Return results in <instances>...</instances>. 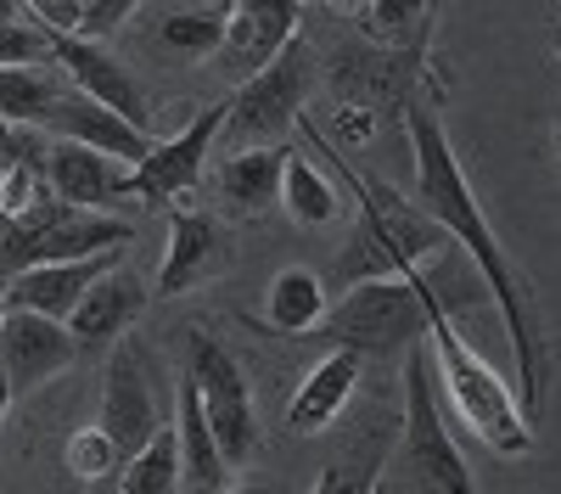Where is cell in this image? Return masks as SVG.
Listing matches in <instances>:
<instances>
[{
  "label": "cell",
  "instance_id": "cell-4",
  "mask_svg": "<svg viewBox=\"0 0 561 494\" xmlns=\"http://www.w3.org/2000/svg\"><path fill=\"white\" fill-rule=\"evenodd\" d=\"M314 332L332 348H354L359 359L393 354V348H410L415 337H427V292H421L415 264L399 269V276L359 282L332 314H320Z\"/></svg>",
  "mask_w": 561,
  "mask_h": 494
},
{
  "label": "cell",
  "instance_id": "cell-32",
  "mask_svg": "<svg viewBox=\"0 0 561 494\" xmlns=\"http://www.w3.org/2000/svg\"><path fill=\"white\" fill-rule=\"evenodd\" d=\"M0 163H18V124L0 118Z\"/></svg>",
  "mask_w": 561,
  "mask_h": 494
},
{
  "label": "cell",
  "instance_id": "cell-24",
  "mask_svg": "<svg viewBox=\"0 0 561 494\" xmlns=\"http://www.w3.org/2000/svg\"><path fill=\"white\" fill-rule=\"evenodd\" d=\"M124 494H174L180 489V433L158 422V433L124 461Z\"/></svg>",
  "mask_w": 561,
  "mask_h": 494
},
{
  "label": "cell",
  "instance_id": "cell-28",
  "mask_svg": "<svg viewBox=\"0 0 561 494\" xmlns=\"http://www.w3.org/2000/svg\"><path fill=\"white\" fill-rule=\"evenodd\" d=\"M7 62H57L51 57V28L39 23H0V68Z\"/></svg>",
  "mask_w": 561,
  "mask_h": 494
},
{
  "label": "cell",
  "instance_id": "cell-36",
  "mask_svg": "<svg viewBox=\"0 0 561 494\" xmlns=\"http://www.w3.org/2000/svg\"><path fill=\"white\" fill-rule=\"evenodd\" d=\"M550 45H556V57H561V18H556V28H550Z\"/></svg>",
  "mask_w": 561,
  "mask_h": 494
},
{
  "label": "cell",
  "instance_id": "cell-25",
  "mask_svg": "<svg viewBox=\"0 0 561 494\" xmlns=\"http://www.w3.org/2000/svg\"><path fill=\"white\" fill-rule=\"evenodd\" d=\"M280 203H287V214L298 225H325V219H337L343 197L332 192V180H325L309 158L287 152V169H280Z\"/></svg>",
  "mask_w": 561,
  "mask_h": 494
},
{
  "label": "cell",
  "instance_id": "cell-34",
  "mask_svg": "<svg viewBox=\"0 0 561 494\" xmlns=\"http://www.w3.org/2000/svg\"><path fill=\"white\" fill-rule=\"evenodd\" d=\"M550 152H556V169H561V118H556V129H550Z\"/></svg>",
  "mask_w": 561,
  "mask_h": 494
},
{
  "label": "cell",
  "instance_id": "cell-30",
  "mask_svg": "<svg viewBox=\"0 0 561 494\" xmlns=\"http://www.w3.org/2000/svg\"><path fill=\"white\" fill-rule=\"evenodd\" d=\"M421 12H427V0H377V7H370V28L382 39H404L421 23Z\"/></svg>",
  "mask_w": 561,
  "mask_h": 494
},
{
  "label": "cell",
  "instance_id": "cell-14",
  "mask_svg": "<svg viewBox=\"0 0 561 494\" xmlns=\"http://www.w3.org/2000/svg\"><path fill=\"white\" fill-rule=\"evenodd\" d=\"M39 129L45 135H62V141H84V147H96V152H107V158H118L129 169L152 152V135L147 129H140L135 118H124V113H113L107 102L84 96L79 84H62V96L51 102V113H45Z\"/></svg>",
  "mask_w": 561,
  "mask_h": 494
},
{
  "label": "cell",
  "instance_id": "cell-8",
  "mask_svg": "<svg viewBox=\"0 0 561 494\" xmlns=\"http://www.w3.org/2000/svg\"><path fill=\"white\" fill-rule=\"evenodd\" d=\"M185 371L197 377L203 416L219 438L225 467H242L253 456V444H259V427H253V393H248V377L237 366V354L208 332H185Z\"/></svg>",
  "mask_w": 561,
  "mask_h": 494
},
{
  "label": "cell",
  "instance_id": "cell-2",
  "mask_svg": "<svg viewBox=\"0 0 561 494\" xmlns=\"http://www.w3.org/2000/svg\"><path fill=\"white\" fill-rule=\"evenodd\" d=\"M415 276H421V269H415ZM421 292H427V348H433V371H438L444 404H455V416L472 427L494 456H528V449H534V427L523 416L517 393H511V382L489 366V359H478L472 348H466V337L455 332L449 309L427 287V276H421Z\"/></svg>",
  "mask_w": 561,
  "mask_h": 494
},
{
  "label": "cell",
  "instance_id": "cell-5",
  "mask_svg": "<svg viewBox=\"0 0 561 494\" xmlns=\"http://www.w3.org/2000/svg\"><path fill=\"white\" fill-rule=\"evenodd\" d=\"M399 461H404V478L415 489H438V494H472L478 489L472 467H466V456L449 438L433 348L421 337L404 348V449H399Z\"/></svg>",
  "mask_w": 561,
  "mask_h": 494
},
{
  "label": "cell",
  "instance_id": "cell-18",
  "mask_svg": "<svg viewBox=\"0 0 561 494\" xmlns=\"http://www.w3.org/2000/svg\"><path fill=\"white\" fill-rule=\"evenodd\" d=\"M140 309H147V287H140L124 264H113L107 276H96L90 292L73 303L68 332L79 337V348H107V343H118L135 326Z\"/></svg>",
  "mask_w": 561,
  "mask_h": 494
},
{
  "label": "cell",
  "instance_id": "cell-21",
  "mask_svg": "<svg viewBox=\"0 0 561 494\" xmlns=\"http://www.w3.org/2000/svg\"><path fill=\"white\" fill-rule=\"evenodd\" d=\"M354 382H359V354H354V348H332V354H325L320 366L304 377V388L293 393L287 427H293V433H325V427L343 416V404L354 399Z\"/></svg>",
  "mask_w": 561,
  "mask_h": 494
},
{
  "label": "cell",
  "instance_id": "cell-20",
  "mask_svg": "<svg viewBox=\"0 0 561 494\" xmlns=\"http://www.w3.org/2000/svg\"><path fill=\"white\" fill-rule=\"evenodd\" d=\"M180 489H192V494H219L230 478L225 456H219V438L203 416V393H197V377L192 371H180Z\"/></svg>",
  "mask_w": 561,
  "mask_h": 494
},
{
  "label": "cell",
  "instance_id": "cell-11",
  "mask_svg": "<svg viewBox=\"0 0 561 494\" xmlns=\"http://www.w3.org/2000/svg\"><path fill=\"white\" fill-rule=\"evenodd\" d=\"M298 18H304V0H237L230 18H225L219 51L208 57L214 73L225 84H242L248 73H259L280 45L298 34Z\"/></svg>",
  "mask_w": 561,
  "mask_h": 494
},
{
  "label": "cell",
  "instance_id": "cell-31",
  "mask_svg": "<svg viewBox=\"0 0 561 494\" xmlns=\"http://www.w3.org/2000/svg\"><path fill=\"white\" fill-rule=\"evenodd\" d=\"M28 18L39 28H51V34H79V12H84V0H23Z\"/></svg>",
  "mask_w": 561,
  "mask_h": 494
},
{
  "label": "cell",
  "instance_id": "cell-17",
  "mask_svg": "<svg viewBox=\"0 0 561 494\" xmlns=\"http://www.w3.org/2000/svg\"><path fill=\"white\" fill-rule=\"evenodd\" d=\"M45 180L62 203L79 208H113V197H129V174L118 169V158L84 141H62V135H51V147H45Z\"/></svg>",
  "mask_w": 561,
  "mask_h": 494
},
{
  "label": "cell",
  "instance_id": "cell-27",
  "mask_svg": "<svg viewBox=\"0 0 561 494\" xmlns=\"http://www.w3.org/2000/svg\"><path fill=\"white\" fill-rule=\"evenodd\" d=\"M62 461H68V472H73L79 483H102L107 472H124L118 444H113L102 427H84V433H73V438H68V449H62Z\"/></svg>",
  "mask_w": 561,
  "mask_h": 494
},
{
  "label": "cell",
  "instance_id": "cell-13",
  "mask_svg": "<svg viewBox=\"0 0 561 494\" xmlns=\"http://www.w3.org/2000/svg\"><path fill=\"white\" fill-rule=\"evenodd\" d=\"M113 264H124V248H102V253H84V259H51V264H28L18 276L0 282V303L12 309H39L51 321H68L73 303L90 292V282L107 276Z\"/></svg>",
  "mask_w": 561,
  "mask_h": 494
},
{
  "label": "cell",
  "instance_id": "cell-16",
  "mask_svg": "<svg viewBox=\"0 0 561 494\" xmlns=\"http://www.w3.org/2000/svg\"><path fill=\"white\" fill-rule=\"evenodd\" d=\"M219 264H230V242L219 231V219L203 208H174L169 214V248L158 264V292L163 298L192 292L197 282L219 276Z\"/></svg>",
  "mask_w": 561,
  "mask_h": 494
},
{
  "label": "cell",
  "instance_id": "cell-3",
  "mask_svg": "<svg viewBox=\"0 0 561 494\" xmlns=\"http://www.w3.org/2000/svg\"><path fill=\"white\" fill-rule=\"evenodd\" d=\"M337 169L348 174L343 158H337ZM348 180H354V192L365 197V219L354 225V237H348V248L337 259V276L343 282L399 276V269L421 264L427 253H438L449 242V231L421 203H404L399 192L377 186V180H359V174H348Z\"/></svg>",
  "mask_w": 561,
  "mask_h": 494
},
{
  "label": "cell",
  "instance_id": "cell-26",
  "mask_svg": "<svg viewBox=\"0 0 561 494\" xmlns=\"http://www.w3.org/2000/svg\"><path fill=\"white\" fill-rule=\"evenodd\" d=\"M225 39V7H197V12H169L158 23V45L174 57H192V62H208Z\"/></svg>",
  "mask_w": 561,
  "mask_h": 494
},
{
  "label": "cell",
  "instance_id": "cell-10",
  "mask_svg": "<svg viewBox=\"0 0 561 494\" xmlns=\"http://www.w3.org/2000/svg\"><path fill=\"white\" fill-rule=\"evenodd\" d=\"M79 359V337L68 321H51L39 309H0V371H7L12 393H34L51 377H62Z\"/></svg>",
  "mask_w": 561,
  "mask_h": 494
},
{
  "label": "cell",
  "instance_id": "cell-22",
  "mask_svg": "<svg viewBox=\"0 0 561 494\" xmlns=\"http://www.w3.org/2000/svg\"><path fill=\"white\" fill-rule=\"evenodd\" d=\"M68 73L57 62H7L0 68V118L12 124H45L51 102L62 96Z\"/></svg>",
  "mask_w": 561,
  "mask_h": 494
},
{
  "label": "cell",
  "instance_id": "cell-38",
  "mask_svg": "<svg viewBox=\"0 0 561 494\" xmlns=\"http://www.w3.org/2000/svg\"><path fill=\"white\" fill-rule=\"evenodd\" d=\"M320 7H337V0H320Z\"/></svg>",
  "mask_w": 561,
  "mask_h": 494
},
{
  "label": "cell",
  "instance_id": "cell-35",
  "mask_svg": "<svg viewBox=\"0 0 561 494\" xmlns=\"http://www.w3.org/2000/svg\"><path fill=\"white\" fill-rule=\"evenodd\" d=\"M7 231H12V208H7V203H0V237H7Z\"/></svg>",
  "mask_w": 561,
  "mask_h": 494
},
{
  "label": "cell",
  "instance_id": "cell-29",
  "mask_svg": "<svg viewBox=\"0 0 561 494\" xmlns=\"http://www.w3.org/2000/svg\"><path fill=\"white\" fill-rule=\"evenodd\" d=\"M140 0H84V12H79V34L84 39H113L129 18H135Z\"/></svg>",
  "mask_w": 561,
  "mask_h": 494
},
{
  "label": "cell",
  "instance_id": "cell-23",
  "mask_svg": "<svg viewBox=\"0 0 561 494\" xmlns=\"http://www.w3.org/2000/svg\"><path fill=\"white\" fill-rule=\"evenodd\" d=\"M325 314V287L314 269H280V276L270 282V298H264V321L280 332V337H304L320 326Z\"/></svg>",
  "mask_w": 561,
  "mask_h": 494
},
{
  "label": "cell",
  "instance_id": "cell-1",
  "mask_svg": "<svg viewBox=\"0 0 561 494\" xmlns=\"http://www.w3.org/2000/svg\"><path fill=\"white\" fill-rule=\"evenodd\" d=\"M410 124V152H415V203L427 208L449 242L460 253H472V264L483 269L489 282V298L500 303V321H505V337H511V354H517V393H523V416H545V343H539V326H534V292L528 282L511 269L494 225L483 214V203L472 197V180H466L449 135L438 129V118L427 107H410L404 113Z\"/></svg>",
  "mask_w": 561,
  "mask_h": 494
},
{
  "label": "cell",
  "instance_id": "cell-19",
  "mask_svg": "<svg viewBox=\"0 0 561 494\" xmlns=\"http://www.w3.org/2000/svg\"><path fill=\"white\" fill-rule=\"evenodd\" d=\"M280 169H287V147H242L214 163V197L230 214H264L270 203H280Z\"/></svg>",
  "mask_w": 561,
  "mask_h": 494
},
{
  "label": "cell",
  "instance_id": "cell-12",
  "mask_svg": "<svg viewBox=\"0 0 561 494\" xmlns=\"http://www.w3.org/2000/svg\"><path fill=\"white\" fill-rule=\"evenodd\" d=\"M96 427L118 444V456L129 461L140 444L158 433V399L147 382V354L135 343H118L107 359V377H102V416Z\"/></svg>",
  "mask_w": 561,
  "mask_h": 494
},
{
  "label": "cell",
  "instance_id": "cell-37",
  "mask_svg": "<svg viewBox=\"0 0 561 494\" xmlns=\"http://www.w3.org/2000/svg\"><path fill=\"white\" fill-rule=\"evenodd\" d=\"M7 169H12V163H0V180H7Z\"/></svg>",
  "mask_w": 561,
  "mask_h": 494
},
{
  "label": "cell",
  "instance_id": "cell-7",
  "mask_svg": "<svg viewBox=\"0 0 561 494\" xmlns=\"http://www.w3.org/2000/svg\"><path fill=\"white\" fill-rule=\"evenodd\" d=\"M309 84H314V45H309L304 34H293L259 73H248V79L237 84V96L225 102L219 135H225L237 152H242V147H270V141H280V135L304 118Z\"/></svg>",
  "mask_w": 561,
  "mask_h": 494
},
{
  "label": "cell",
  "instance_id": "cell-39",
  "mask_svg": "<svg viewBox=\"0 0 561 494\" xmlns=\"http://www.w3.org/2000/svg\"><path fill=\"white\" fill-rule=\"evenodd\" d=\"M219 7H237V0H219Z\"/></svg>",
  "mask_w": 561,
  "mask_h": 494
},
{
  "label": "cell",
  "instance_id": "cell-33",
  "mask_svg": "<svg viewBox=\"0 0 561 494\" xmlns=\"http://www.w3.org/2000/svg\"><path fill=\"white\" fill-rule=\"evenodd\" d=\"M28 7H23V0H0V23H18Z\"/></svg>",
  "mask_w": 561,
  "mask_h": 494
},
{
  "label": "cell",
  "instance_id": "cell-15",
  "mask_svg": "<svg viewBox=\"0 0 561 494\" xmlns=\"http://www.w3.org/2000/svg\"><path fill=\"white\" fill-rule=\"evenodd\" d=\"M51 57H57V68L68 73V84H79L84 96H96V102H107L113 113H124V118H135L140 129H147V90H140V79L107 51L102 39H84V34H51Z\"/></svg>",
  "mask_w": 561,
  "mask_h": 494
},
{
  "label": "cell",
  "instance_id": "cell-6",
  "mask_svg": "<svg viewBox=\"0 0 561 494\" xmlns=\"http://www.w3.org/2000/svg\"><path fill=\"white\" fill-rule=\"evenodd\" d=\"M135 237V225L107 214V208H79L62 203L57 192H45L23 214H12V231L0 237V282L18 276L28 264H51V259H84L102 248H124Z\"/></svg>",
  "mask_w": 561,
  "mask_h": 494
},
{
  "label": "cell",
  "instance_id": "cell-9",
  "mask_svg": "<svg viewBox=\"0 0 561 494\" xmlns=\"http://www.w3.org/2000/svg\"><path fill=\"white\" fill-rule=\"evenodd\" d=\"M219 124H225V102L214 107H192V118L180 124V135L169 141H152V152L129 169V192L152 208H169L174 197H192L208 174L214 141H219Z\"/></svg>",
  "mask_w": 561,
  "mask_h": 494
}]
</instances>
